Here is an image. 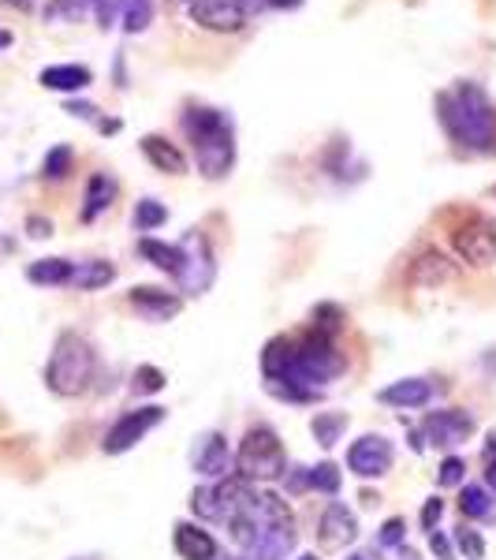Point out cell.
<instances>
[{"label":"cell","instance_id":"6da1fadb","mask_svg":"<svg viewBox=\"0 0 496 560\" xmlns=\"http://www.w3.org/2000/svg\"><path fill=\"white\" fill-rule=\"evenodd\" d=\"M437 116L456 147L474 153L496 150V105L477 83H456L437 94Z\"/></svg>","mask_w":496,"mask_h":560},{"label":"cell","instance_id":"7a4b0ae2","mask_svg":"<svg viewBox=\"0 0 496 560\" xmlns=\"http://www.w3.org/2000/svg\"><path fill=\"white\" fill-rule=\"evenodd\" d=\"M184 131L194 147V161L205 179H224L236 168V124L228 113L210 105H191L184 113Z\"/></svg>","mask_w":496,"mask_h":560},{"label":"cell","instance_id":"3957f363","mask_svg":"<svg viewBox=\"0 0 496 560\" xmlns=\"http://www.w3.org/2000/svg\"><path fill=\"white\" fill-rule=\"evenodd\" d=\"M97 374V351L75 329H64L45 363V385L57 396H83Z\"/></svg>","mask_w":496,"mask_h":560},{"label":"cell","instance_id":"277c9868","mask_svg":"<svg viewBox=\"0 0 496 560\" xmlns=\"http://www.w3.org/2000/svg\"><path fill=\"white\" fill-rule=\"evenodd\" d=\"M236 471L243 482H273L287 471V456H284V445L276 438L273 427H250L243 433L239 441V453H236Z\"/></svg>","mask_w":496,"mask_h":560},{"label":"cell","instance_id":"5b68a950","mask_svg":"<svg viewBox=\"0 0 496 560\" xmlns=\"http://www.w3.org/2000/svg\"><path fill=\"white\" fill-rule=\"evenodd\" d=\"M179 292H187V295H205L213 288V280H216V258H213V247H210V240L202 236L198 229L187 232L184 240H179Z\"/></svg>","mask_w":496,"mask_h":560},{"label":"cell","instance_id":"8992f818","mask_svg":"<svg viewBox=\"0 0 496 560\" xmlns=\"http://www.w3.org/2000/svg\"><path fill=\"white\" fill-rule=\"evenodd\" d=\"M165 408L161 404H146V408H134V411H123L120 419H116V427L105 433L102 448L108 456H123L131 453L134 445H139L142 438H146L150 430H157L161 422H165Z\"/></svg>","mask_w":496,"mask_h":560},{"label":"cell","instance_id":"52a82bcc","mask_svg":"<svg viewBox=\"0 0 496 560\" xmlns=\"http://www.w3.org/2000/svg\"><path fill=\"white\" fill-rule=\"evenodd\" d=\"M232 467H236V456L228 448V438L221 430L198 433L191 445V471L205 482H221V478L232 475Z\"/></svg>","mask_w":496,"mask_h":560},{"label":"cell","instance_id":"ba28073f","mask_svg":"<svg viewBox=\"0 0 496 560\" xmlns=\"http://www.w3.org/2000/svg\"><path fill=\"white\" fill-rule=\"evenodd\" d=\"M452 247L456 255L467 261V266H489V261L496 258V229L493 221H485V217H467L463 224L452 232Z\"/></svg>","mask_w":496,"mask_h":560},{"label":"cell","instance_id":"9c48e42d","mask_svg":"<svg viewBox=\"0 0 496 560\" xmlns=\"http://www.w3.org/2000/svg\"><path fill=\"white\" fill-rule=\"evenodd\" d=\"M395 464V448L381 433H363L355 445L347 448V471L355 478H381Z\"/></svg>","mask_w":496,"mask_h":560},{"label":"cell","instance_id":"30bf717a","mask_svg":"<svg viewBox=\"0 0 496 560\" xmlns=\"http://www.w3.org/2000/svg\"><path fill=\"white\" fill-rule=\"evenodd\" d=\"M477 422L471 411L463 408H445V411H433L426 419V427H422V433H426V441L433 448H459L467 445V441L474 438Z\"/></svg>","mask_w":496,"mask_h":560},{"label":"cell","instance_id":"8fae6325","mask_svg":"<svg viewBox=\"0 0 496 560\" xmlns=\"http://www.w3.org/2000/svg\"><path fill=\"white\" fill-rule=\"evenodd\" d=\"M191 20L202 26V31H213V34H236L243 31L247 15L236 0H198L191 4Z\"/></svg>","mask_w":496,"mask_h":560},{"label":"cell","instance_id":"7c38bea8","mask_svg":"<svg viewBox=\"0 0 496 560\" xmlns=\"http://www.w3.org/2000/svg\"><path fill=\"white\" fill-rule=\"evenodd\" d=\"M128 300L134 311L142 314L146 322L153 325H161V322H173L179 311H184V300L173 292H165V288H150V284H139V288H131L128 292Z\"/></svg>","mask_w":496,"mask_h":560},{"label":"cell","instance_id":"4fadbf2b","mask_svg":"<svg viewBox=\"0 0 496 560\" xmlns=\"http://www.w3.org/2000/svg\"><path fill=\"white\" fill-rule=\"evenodd\" d=\"M295 527H258L243 546V560H284L295 549Z\"/></svg>","mask_w":496,"mask_h":560},{"label":"cell","instance_id":"5bb4252c","mask_svg":"<svg viewBox=\"0 0 496 560\" xmlns=\"http://www.w3.org/2000/svg\"><path fill=\"white\" fill-rule=\"evenodd\" d=\"M437 396V385L429 377H403V382H392L389 388L377 393V400L389 404V408H400V411H414V408H426Z\"/></svg>","mask_w":496,"mask_h":560},{"label":"cell","instance_id":"9a60e30c","mask_svg":"<svg viewBox=\"0 0 496 560\" xmlns=\"http://www.w3.org/2000/svg\"><path fill=\"white\" fill-rule=\"evenodd\" d=\"M318 535H321V546L324 549H344L347 541L358 538V520L355 512L347 509V504L332 501L329 509H324V516L318 523Z\"/></svg>","mask_w":496,"mask_h":560},{"label":"cell","instance_id":"2e32d148","mask_svg":"<svg viewBox=\"0 0 496 560\" xmlns=\"http://www.w3.org/2000/svg\"><path fill=\"white\" fill-rule=\"evenodd\" d=\"M173 546H176L179 560H213L216 557V538L205 527L187 523V520H179L173 527Z\"/></svg>","mask_w":496,"mask_h":560},{"label":"cell","instance_id":"e0dca14e","mask_svg":"<svg viewBox=\"0 0 496 560\" xmlns=\"http://www.w3.org/2000/svg\"><path fill=\"white\" fill-rule=\"evenodd\" d=\"M142 153H146V161L157 173H168V176H184L187 173V158L179 153L176 142L161 139V135H146V139L139 142Z\"/></svg>","mask_w":496,"mask_h":560},{"label":"cell","instance_id":"ac0fdd59","mask_svg":"<svg viewBox=\"0 0 496 560\" xmlns=\"http://www.w3.org/2000/svg\"><path fill=\"white\" fill-rule=\"evenodd\" d=\"M38 83L45 90H60V94H79V90H86L94 83V71L86 65H52L42 71Z\"/></svg>","mask_w":496,"mask_h":560},{"label":"cell","instance_id":"d6986e66","mask_svg":"<svg viewBox=\"0 0 496 560\" xmlns=\"http://www.w3.org/2000/svg\"><path fill=\"white\" fill-rule=\"evenodd\" d=\"M116 202V179L108 173H94L86 179V195H83V221L94 224L105 210H113Z\"/></svg>","mask_w":496,"mask_h":560},{"label":"cell","instance_id":"ffe728a7","mask_svg":"<svg viewBox=\"0 0 496 560\" xmlns=\"http://www.w3.org/2000/svg\"><path fill=\"white\" fill-rule=\"evenodd\" d=\"M411 280L418 288H440V284H448V280H456V266L440 255V250H426V255L414 261Z\"/></svg>","mask_w":496,"mask_h":560},{"label":"cell","instance_id":"44dd1931","mask_svg":"<svg viewBox=\"0 0 496 560\" xmlns=\"http://www.w3.org/2000/svg\"><path fill=\"white\" fill-rule=\"evenodd\" d=\"M116 280V266L113 261H102V258H90V261H79L75 273H71V288L79 292H102Z\"/></svg>","mask_w":496,"mask_h":560},{"label":"cell","instance_id":"7402d4cb","mask_svg":"<svg viewBox=\"0 0 496 560\" xmlns=\"http://www.w3.org/2000/svg\"><path fill=\"white\" fill-rule=\"evenodd\" d=\"M71 273H75V266H71L68 258H38L26 266V280H31V284H42V288L71 284Z\"/></svg>","mask_w":496,"mask_h":560},{"label":"cell","instance_id":"603a6c76","mask_svg":"<svg viewBox=\"0 0 496 560\" xmlns=\"http://www.w3.org/2000/svg\"><path fill=\"white\" fill-rule=\"evenodd\" d=\"M139 250H142V258L150 261V266H157L161 273H168V277H176L179 273V243H161V240H139Z\"/></svg>","mask_w":496,"mask_h":560},{"label":"cell","instance_id":"cb8c5ba5","mask_svg":"<svg viewBox=\"0 0 496 560\" xmlns=\"http://www.w3.org/2000/svg\"><path fill=\"white\" fill-rule=\"evenodd\" d=\"M344 430H347V415L344 411H318L314 415V422H310V433H314V441H318L321 448H332L340 438H344Z\"/></svg>","mask_w":496,"mask_h":560},{"label":"cell","instance_id":"d4e9b609","mask_svg":"<svg viewBox=\"0 0 496 560\" xmlns=\"http://www.w3.org/2000/svg\"><path fill=\"white\" fill-rule=\"evenodd\" d=\"M459 512L467 520H489L493 516V493L485 486H467L463 497H459Z\"/></svg>","mask_w":496,"mask_h":560},{"label":"cell","instance_id":"484cf974","mask_svg":"<svg viewBox=\"0 0 496 560\" xmlns=\"http://www.w3.org/2000/svg\"><path fill=\"white\" fill-rule=\"evenodd\" d=\"M120 15H123V31L142 34L153 23V0H123Z\"/></svg>","mask_w":496,"mask_h":560},{"label":"cell","instance_id":"4316f807","mask_svg":"<svg viewBox=\"0 0 496 560\" xmlns=\"http://www.w3.org/2000/svg\"><path fill=\"white\" fill-rule=\"evenodd\" d=\"M340 482H344V478H340L336 464H329V459H324V464H318V467H306V486H310V490L336 497L340 493Z\"/></svg>","mask_w":496,"mask_h":560},{"label":"cell","instance_id":"83f0119b","mask_svg":"<svg viewBox=\"0 0 496 560\" xmlns=\"http://www.w3.org/2000/svg\"><path fill=\"white\" fill-rule=\"evenodd\" d=\"M165 221H168V210L157 202V198H142V202L134 206V229H139V232H153V229H161Z\"/></svg>","mask_w":496,"mask_h":560},{"label":"cell","instance_id":"f1b7e54d","mask_svg":"<svg viewBox=\"0 0 496 560\" xmlns=\"http://www.w3.org/2000/svg\"><path fill=\"white\" fill-rule=\"evenodd\" d=\"M340 329H344V311H340L336 303H321L318 311H314V332L336 340Z\"/></svg>","mask_w":496,"mask_h":560},{"label":"cell","instance_id":"f546056e","mask_svg":"<svg viewBox=\"0 0 496 560\" xmlns=\"http://www.w3.org/2000/svg\"><path fill=\"white\" fill-rule=\"evenodd\" d=\"M71 161H75L71 147H52L42 161V176L45 179H64L71 173Z\"/></svg>","mask_w":496,"mask_h":560},{"label":"cell","instance_id":"4dcf8cb0","mask_svg":"<svg viewBox=\"0 0 496 560\" xmlns=\"http://www.w3.org/2000/svg\"><path fill=\"white\" fill-rule=\"evenodd\" d=\"M456 549L463 553L467 560H482L485 557V538L477 535L474 527H459L456 530Z\"/></svg>","mask_w":496,"mask_h":560},{"label":"cell","instance_id":"1f68e13d","mask_svg":"<svg viewBox=\"0 0 496 560\" xmlns=\"http://www.w3.org/2000/svg\"><path fill=\"white\" fill-rule=\"evenodd\" d=\"M90 8V0H52L49 8H45V20H79Z\"/></svg>","mask_w":496,"mask_h":560},{"label":"cell","instance_id":"d6a6232c","mask_svg":"<svg viewBox=\"0 0 496 560\" xmlns=\"http://www.w3.org/2000/svg\"><path fill=\"white\" fill-rule=\"evenodd\" d=\"M463 478H467V464L459 456H448L437 467V486H463Z\"/></svg>","mask_w":496,"mask_h":560},{"label":"cell","instance_id":"836d02e7","mask_svg":"<svg viewBox=\"0 0 496 560\" xmlns=\"http://www.w3.org/2000/svg\"><path fill=\"white\" fill-rule=\"evenodd\" d=\"M161 388H165V374L157 366L134 370V393H161Z\"/></svg>","mask_w":496,"mask_h":560},{"label":"cell","instance_id":"e575fe53","mask_svg":"<svg viewBox=\"0 0 496 560\" xmlns=\"http://www.w3.org/2000/svg\"><path fill=\"white\" fill-rule=\"evenodd\" d=\"M403 535H408V523H403V520H389V523L381 527V535H377V546L392 549V546H400Z\"/></svg>","mask_w":496,"mask_h":560},{"label":"cell","instance_id":"d590c367","mask_svg":"<svg viewBox=\"0 0 496 560\" xmlns=\"http://www.w3.org/2000/svg\"><path fill=\"white\" fill-rule=\"evenodd\" d=\"M440 516H445V501H440V497H429V501L422 504V527L433 530L440 523Z\"/></svg>","mask_w":496,"mask_h":560},{"label":"cell","instance_id":"8d00e7d4","mask_svg":"<svg viewBox=\"0 0 496 560\" xmlns=\"http://www.w3.org/2000/svg\"><path fill=\"white\" fill-rule=\"evenodd\" d=\"M429 549L437 553L440 560H452V541H448L445 535H437V530H429Z\"/></svg>","mask_w":496,"mask_h":560},{"label":"cell","instance_id":"74e56055","mask_svg":"<svg viewBox=\"0 0 496 560\" xmlns=\"http://www.w3.org/2000/svg\"><path fill=\"white\" fill-rule=\"evenodd\" d=\"M26 232H31V240H45V236H52V221H45V217H31V221H26Z\"/></svg>","mask_w":496,"mask_h":560},{"label":"cell","instance_id":"f35d334b","mask_svg":"<svg viewBox=\"0 0 496 560\" xmlns=\"http://www.w3.org/2000/svg\"><path fill=\"white\" fill-rule=\"evenodd\" d=\"M68 113H71V116H83V120H90V116H94L97 108H94V105H79V102H68Z\"/></svg>","mask_w":496,"mask_h":560},{"label":"cell","instance_id":"ab89813d","mask_svg":"<svg viewBox=\"0 0 496 560\" xmlns=\"http://www.w3.org/2000/svg\"><path fill=\"white\" fill-rule=\"evenodd\" d=\"M485 490L496 493V459H489V467H485Z\"/></svg>","mask_w":496,"mask_h":560},{"label":"cell","instance_id":"60d3db41","mask_svg":"<svg viewBox=\"0 0 496 560\" xmlns=\"http://www.w3.org/2000/svg\"><path fill=\"white\" fill-rule=\"evenodd\" d=\"M485 459H496V430L489 433V441H485Z\"/></svg>","mask_w":496,"mask_h":560},{"label":"cell","instance_id":"b9f144b4","mask_svg":"<svg viewBox=\"0 0 496 560\" xmlns=\"http://www.w3.org/2000/svg\"><path fill=\"white\" fill-rule=\"evenodd\" d=\"M303 0H269V8H299Z\"/></svg>","mask_w":496,"mask_h":560},{"label":"cell","instance_id":"7bdbcfd3","mask_svg":"<svg viewBox=\"0 0 496 560\" xmlns=\"http://www.w3.org/2000/svg\"><path fill=\"white\" fill-rule=\"evenodd\" d=\"M12 42H15V38H12V31H0V49H8Z\"/></svg>","mask_w":496,"mask_h":560},{"label":"cell","instance_id":"ee69618b","mask_svg":"<svg viewBox=\"0 0 496 560\" xmlns=\"http://www.w3.org/2000/svg\"><path fill=\"white\" fill-rule=\"evenodd\" d=\"M347 560H369L366 553H355V557H347Z\"/></svg>","mask_w":496,"mask_h":560},{"label":"cell","instance_id":"f6af8a7d","mask_svg":"<svg viewBox=\"0 0 496 560\" xmlns=\"http://www.w3.org/2000/svg\"><path fill=\"white\" fill-rule=\"evenodd\" d=\"M71 560H97V557H71Z\"/></svg>","mask_w":496,"mask_h":560},{"label":"cell","instance_id":"bcb514c9","mask_svg":"<svg viewBox=\"0 0 496 560\" xmlns=\"http://www.w3.org/2000/svg\"><path fill=\"white\" fill-rule=\"evenodd\" d=\"M213 560H239V557H213Z\"/></svg>","mask_w":496,"mask_h":560},{"label":"cell","instance_id":"7dc6e473","mask_svg":"<svg viewBox=\"0 0 496 560\" xmlns=\"http://www.w3.org/2000/svg\"><path fill=\"white\" fill-rule=\"evenodd\" d=\"M299 560H318V557H314V553H306V557H299Z\"/></svg>","mask_w":496,"mask_h":560},{"label":"cell","instance_id":"c3c4849f","mask_svg":"<svg viewBox=\"0 0 496 560\" xmlns=\"http://www.w3.org/2000/svg\"><path fill=\"white\" fill-rule=\"evenodd\" d=\"M187 4H198V0H187Z\"/></svg>","mask_w":496,"mask_h":560}]
</instances>
